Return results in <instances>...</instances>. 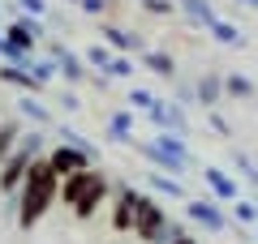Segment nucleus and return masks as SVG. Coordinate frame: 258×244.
<instances>
[{
    "label": "nucleus",
    "mask_w": 258,
    "mask_h": 244,
    "mask_svg": "<svg viewBox=\"0 0 258 244\" xmlns=\"http://www.w3.org/2000/svg\"><path fill=\"white\" fill-rule=\"evenodd\" d=\"M207 35L215 39L220 47H245V35H241V26H232L228 18H220V22H211V30Z\"/></svg>",
    "instance_id": "412c9836"
},
{
    "label": "nucleus",
    "mask_w": 258,
    "mask_h": 244,
    "mask_svg": "<svg viewBox=\"0 0 258 244\" xmlns=\"http://www.w3.org/2000/svg\"><path fill=\"white\" fill-rule=\"evenodd\" d=\"M194 94L203 103L207 111H215V103L224 99V73H203V77H194Z\"/></svg>",
    "instance_id": "dca6fc26"
},
{
    "label": "nucleus",
    "mask_w": 258,
    "mask_h": 244,
    "mask_svg": "<svg viewBox=\"0 0 258 244\" xmlns=\"http://www.w3.org/2000/svg\"><path fill=\"white\" fill-rule=\"evenodd\" d=\"M203 180H207V189H211V197L215 201H241V180L232 172H224V167H215V163H207L203 167Z\"/></svg>",
    "instance_id": "9d476101"
},
{
    "label": "nucleus",
    "mask_w": 258,
    "mask_h": 244,
    "mask_svg": "<svg viewBox=\"0 0 258 244\" xmlns=\"http://www.w3.org/2000/svg\"><path fill=\"white\" fill-rule=\"evenodd\" d=\"M147 184H151L155 193H164V197H172V201H189V193H185V184L176 180V176H168V172H155V167H151Z\"/></svg>",
    "instance_id": "a211bd4d"
},
{
    "label": "nucleus",
    "mask_w": 258,
    "mask_h": 244,
    "mask_svg": "<svg viewBox=\"0 0 258 244\" xmlns=\"http://www.w3.org/2000/svg\"><path fill=\"white\" fill-rule=\"evenodd\" d=\"M232 172H237V176H241V180H245V184H249V189H254V193H258V163H254V159H249V154H245V150H232Z\"/></svg>",
    "instance_id": "a878e982"
},
{
    "label": "nucleus",
    "mask_w": 258,
    "mask_h": 244,
    "mask_svg": "<svg viewBox=\"0 0 258 244\" xmlns=\"http://www.w3.org/2000/svg\"><path fill=\"white\" fill-rule=\"evenodd\" d=\"M64 5H74V9H78V5H82V0H64Z\"/></svg>",
    "instance_id": "ea45409f"
},
{
    "label": "nucleus",
    "mask_w": 258,
    "mask_h": 244,
    "mask_svg": "<svg viewBox=\"0 0 258 244\" xmlns=\"http://www.w3.org/2000/svg\"><path fill=\"white\" fill-rule=\"evenodd\" d=\"M185 218H194V223L207 227V231H228V227H232L228 210H224L215 197H189V201H185Z\"/></svg>",
    "instance_id": "39448f33"
},
{
    "label": "nucleus",
    "mask_w": 258,
    "mask_h": 244,
    "mask_svg": "<svg viewBox=\"0 0 258 244\" xmlns=\"http://www.w3.org/2000/svg\"><path fill=\"white\" fill-rule=\"evenodd\" d=\"M172 244H198V240H194V231H181V235H176Z\"/></svg>",
    "instance_id": "e433bc0d"
},
{
    "label": "nucleus",
    "mask_w": 258,
    "mask_h": 244,
    "mask_svg": "<svg viewBox=\"0 0 258 244\" xmlns=\"http://www.w3.org/2000/svg\"><path fill=\"white\" fill-rule=\"evenodd\" d=\"M138 111H129V107H116V111H108V129L103 133L112 137V142H120V146H134L138 142Z\"/></svg>",
    "instance_id": "ddd939ff"
},
{
    "label": "nucleus",
    "mask_w": 258,
    "mask_h": 244,
    "mask_svg": "<svg viewBox=\"0 0 258 244\" xmlns=\"http://www.w3.org/2000/svg\"><path fill=\"white\" fill-rule=\"evenodd\" d=\"M78 9H82L86 18H103V13L112 9V0H82V5H78Z\"/></svg>",
    "instance_id": "473e14b6"
},
{
    "label": "nucleus",
    "mask_w": 258,
    "mask_h": 244,
    "mask_svg": "<svg viewBox=\"0 0 258 244\" xmlns=\"http://www.w3.org/2000/svg\"><path fill=\"white\" fill-rule=\"evenodd\" d=\"M172 5H176V18L194 30H211V22H220L211 0H172Z\"/></svg>",
    "instance_id": "9b49d317"
},
{
    "label": "nucleus",
    "mask_w": 258,
    "mask_h": 244,
    "mask_svg": "<svg viewBox=\"0 0 258 244\" xmlns=\"http://www.w3.org/2000/svg\"><path fill=\"white\" fill-rule=\"evenodd\" d=\"M138 9L151 13V18H176V5H172V0H138Z\"/></svg>",
    "instance_id": "c756f323"
},
{
    "label": "nucleus",
    "mask_w": 258,
    "mask_h": 244,
    "mask_svg": "<svg viewBox=\"0 0 258 244\" xmlns=\"http://www.w3.org/2000/svg\"><path fill=\"white\" fill-rule=\"evenodd\" d=\"M254 201H258V197H254Z\"/></svg>",
    "instance_id": "c03bdc74"
},
{
    "label": "nucleus",
    "mask_w": 258,
    "mask_h": 244,
    "mask_svg": "<svg viewBox=\"0 0 258 244\" xmlns=\"http://www.w3.org/2000/svg\"><path fill=\"white\" fill-rule=\"evenodd\" d=\"M13 5H18V18H39V22H43L47 13H52V9H47V0H13Z\"/></svg>",
    "instance_id": "7c9ffc66"
},
{
    "label": "nucleus",
    "mask_w": 258,
    "mask_h": 244,
    "mask_svg": "<svg viewBox=\"0 0 258 244\" xmlns=\"http://www.w3.org/2000/svg\"><path fill=\"white\" fill-rule=\"evenodd\" d=\"M142 120H151L159 133H172V137H185V133H189V116H185V107H181V103H172V99H159Z\"/></svg>",
    "instance_id": "423d86ee"
},
{
    "label": "nucleus",
    "mask_w": 258,
    "mask_h": 244,
    "mask_svg": "<svg viewBox=\"0 0 258 244\" xmlns=\"http://www.w3.org/2000/svg\"><path fill=\"white\" fill-rule=\"evenodd\" d=\"M237 5H245V9H258V0H237Z\"/></svg>",
    "instance_id": "4c0bfd02"
},
{
    "label": "nucleus",
    "mask_w": 258,
    "mask_h": 244,
    "mask_svg": "<svg viewBox=\"0 0 258 244\" xmlns=\"http://www.w3.org/2000/svg\"><path fill=\"white\" fill-rule=\"evenodd\" d=\"M18 111H22L26 120H35V129L52 125V107H47V103H39L35 94H22V99H18Z\"/></svg>",
    "instance_id": "4be33fe9"
},
{
    "label": "nucleus",
    "mask_w": 258,
    "mask_h": 244,
    "mask_svg": "<svg viewBox=\"0 0 258 244\" xmlns=\"http://www.w3.org/2000/svg\"><path fill=\"white\" fill-rule=\"evenodd\" d=\"M0 13H5V5H0Z\"/></svg>",
    "instance_id": "37998d69"
},
{
    "label": "nucleus",
    "mask_w": 258,
    "mask_h": 244,
    "mask_svg": "<svg viewBox=\"0 0 258 244\" xmlns=\"http://www.w3.org/2000/svg\"><path fill=\"white\" fill-rule=\"evenodd\" d=\"M52 201H60V176L47 167V159H35L18 189V227L35 231V223L52 210Z\"/></svg>",
    "instance_id": "f257e3e1"
},
{
    "label": "nucleus",
    "mask_w": 258,
    "mask_h": 244,
    "mask_svg": "<svg viewBox=\"0 0 258 244\" xmlns=\"http://www.w3.org/2000/svg\"><path fill=\"white\" fill-rule=\"evenodd\" d=\"M103 77L108 81H129L134 77V60H129V56H112L108 69H103Z\"/></svg>",
    "instance_id": "c85d7f7f"
},
{
    "label": "nucleus",
    "mask_w": 258,
    "mask_h": 244,
    "mask_svg": "<svg viewBox=\"0 0 258 244\" xmlns=\"http://www.w3.org/2000/svg\"><path fill=\"white\" fill-rule=\"evenodd\" d=\"M207 125H211V133H220V137H232V125L220 116V111H207Z\"/></svg>",
    "instance_id": "72a5a7b5"
},
{
    "label": "nucleus",
    "mask_w": 258,
    "mask_h": 244,
    "mask_svg": "<svg viewBox=\"0 0 258 244\" xmlns=\"http://www.w3.org/2000/svg\"><path fill=\"white\" fill-rule=\"evenodd\" d=\"M142 64H147L155 77H164V81H176V60H172V52H164V47H142V56H138Z\"/></svg>",
    "instance_id": "f3484780"
},
{
    "label": "nucleus",
    "mask_w": 258,
    "mask_h": 244,
    "mask_svg": "<svg viewBox=\"0 0 258 244\" xmlns=\"http://www.w3.org/2000/svg\"><path fill=\"white\" fill-rule=\"evenodd\" d=\"M99 43L108 47L112 56H134V52L142 56V47H147L129 26H120V22H99Z\"/></svg>",
    "instance_id": "0eeeda50"
},
{
    "label": "nucleus",
    "mask_w": 258,
    "mask_h": 244,
    "mask_svg": "<svg viewBox=\"0 0 258 244\" xmlns=\"http://www.w3.org/2000/svg\"><path fill=\"white\" fill-rule=\"evenodd\" d=\"M129 206H134V235H138L142 244H172L176 235L185 231L181 218H172L151 193L134 189V184H129Z\"/></svg>",
    "instance_id": "f03ea898"
},
{
    "label": "nucleus",
    "mask_w": 258,
    "mask_h": 244,
    "mask_svg": "<svg viewBox=\"0 0 258 244\" xmlns=\"http://www.w3.org/2000/svg\"><path fill=\"white\" fill-rule=\"evenodd\" d=\"M0 5H9V0H0Z\"/></svg>",
    "instance_id": "79ce46f5"
},
{
    "label": "nucleus",
    "mask_w": 258,
    "mask_h": 244,
    "mask_svg": "<svg viewBox=\"0 0 258 244\" xmlns=\"http://www.w3.org/2000/svg\"><path fill=\"white\" fill-rule=\"evenodd\" d=\"M60 107H64V111H82V99H78L74 90H64V94H60Z\"/></svg>",
    "instance_id": "f704fd0d"
},
{
    "label": "nucleus",
    "mask_w": 258,
    "mask_h": 244,
    "mask_svg": "<svg viewBox=\"0 0 258 244\" xmlns=\"http://www.w3.org/2000/svg\"><path fill=\"white\" fill-rule=\"evenodd\" d=\"M22 69H26L30 77L39 81V86H47V81H52V77H60V73H56V60H47L43 52H39V56H30V60L22 64Z\"/></svg>",
    "instance_id": "393cba45"
},
{
    "label": "nucleus",
    "mask_w": 258,
    "mask_h": 244,
    "mask_svg": "<svg viewBox=\"0 0 258 244\" xmlns=\"http://www.w3.org/2000/svg\"><path fill=\"white\" fill-rule=\"evenodd\" d=\"M91 86H95V90H108L112 81H108V77H103V73H91Z\"/></svg>",
    "instance_id": "c9c22d12"
},
{
    "label": "nucleus",
    "mask_w": 258,
    "mask_h": 244,
    "mask_svg": "<svg viewBox=\"0 0 258 244\" xmlns=\"http://www.w3.org/2000/svg\"><path fill=\"white\" fill-rule=\"evenodd\" d=\"M0 52H5V26H0Z\"/></svg>",
    "instance_id": "58836bf2"
},
{
    "label": "nucleus",
    "mask_w": 258,
    "mask_h": 244,
    "mask_svg": "<svg viewBox=\"0 0 258 244\" xmlns=\"http://www.w3.org/2000/svg\"><path fill=\"white\" fill-rule=\"evenodd\" d=\"M112 231L129 235L134 231V206H129V180H116V201H112Z\"/></svg>",
    "instance_id": "2eb2a0df"
},
{
    "label": "nucleus",
    "mask_w": 258,
    "mask_h": 244,
    "mask_svg": "<svg viewBox=\"0 0 258 244\" xmlns=\"http://www.w3.org/2000/svg\"><path fill=\"white\" fill-rule=\"evenodd\" d=\"M82 60H86V69H91V73H103V69H108V60H112V52L103 43H91V47H82Z\"/></svg>",
    "instance_id": "cd10ccee"
},
{
    "label": "nucleus",
    "mask_w": 258,
    "mask_h": 244,
    "mask_svg": "<svg viewBox=\"0 0 258 244\" xmlns=\"http://www.w3.org/2000/svg\"><path fill=\"white\" fill-rule=\"evenodd\" d=\"M47 167H52L56 176H60V180H69V176H78V172H86V167H91V159H86V154H78V150H69V146H47Z\"/></svg>",
    "instance_id": "1a4fd4ad"
},
{
    "label": "nucleus",
    "mask_w": 258,
    "mask_h": 244,
    "mask_svg": "<svg viewBox=\"0 0 258 244\" xmlns=\"http://www.w3.org/2000/svg\"><path fill=\"white\" fill-rule=\"evenodd\" d=\"M134 150H138L155 172H168V176H176V180H185V172L194 167L189 142H185V137H172V133H155L151 142H134Z\"/></svg>",
    "instance_id": "7ed1b4c3"
},
{
    "label": "nucleus",
    "mask_w": 258,
    "mask_h": 244,
    "mask_svg": "<svg viewBox=\"0 0 258 244\" xmlns=\"http://www.w3.org/2000/svg\"><path fill=\"white\" fill-rule=\"evenodd\" d=\"M30 163H35V154H26V150H13L9 159L0 163V197H18L22 180H26V172H30Z\"/></svg>",
    "instance_id": "6e6552de"
},
{
    "label": "nucleus",
    "mask_w": 258,
    "mask_h": 244,
    "mask_svg": "<svg viewBox=\"0 0 258 244\" xmlns=\"http://www.w3.org/2000/svg\"><path fill=\"white\" fill-rule=\"evenodd\" d=\"M108 193H112V184H108V180L91 184V193H86V197L74 206V214H78V218H95V214H99V206L108 201Z\"/></svg>",
    "instance_id": "6ab92c4d"
},
{
    "label": "nucleus",
    "mask_w": 258,
    "mask_h": 244,
    "mask_svg": "<svg viewBox=\"0 0 258 244\" xmlns=\"http://www.w3.org/2000/svg\"><path fill=\"white\" fill-rule=\"evenodd\" d=\"M43 56H47V60H56V73H60L69 86H78V81H91V69H86L82 52H74L69 43H60V39H47V43H43Z\"/></svg>",
    "instance_id": "20e7f679"
},
{
    "label": "nucleus",
    "mask_w": 258,
    "mask_h": 244,
    "mask_svg": "<svg viewBox=\"0 0 258 244\" xmlns=\"http://www.w3.org/2000/svg\"><path fill=\"white\" fill-rule=\"evenodd\" d=\"M254 240H258V227H254Z\"/></svg>",
    "instance_id": "a19ab883"
},
{
    "label": "nucleus",
    "mask_w": 258,
    "mask_h": 244,
    "mask_svg": "<svg viewBox=\"0 0 258 244\" xmlns=\"http://www.w3.org/2000/svg\"><path fill=\"white\" fill-rule=\"evenodd\" d=\"M99 180H103V172H95V167H86V172H78V176H69V180H60V201L74 210L78 201L91 193V184H99Z\"/></svg>",
    "instance_id": "4468645a"
},
{
    "label": "nucleus",
    "mask_w": 258,
    "mask_h": 244,
    "mask_svg": "<svg viewBox=\"0 0 258 244\" xmlns=\"http://www.w3.org/2000/svg\"><path fill=\"white\" fill-rule=\"evenodd\" d=\"M155 103H159V94L147 90V86H129V90H125V107H129V111H138V116H147Z\"/></svg>",
    "instance_id": "b1692460"
},
{
    "label": "nucleus",
    "mask_w": 258,
    "mask_h": 244,
    "mask_svg": "<svg viewBox=\"0 0 258 244\" xmlns=\"http://www.w3.org/2000/svg\"><path fill=\"white\" fill-rule=\"evenodd\" d=\"M172 103H181V107L198 103V94H194V81H172Z\"/></svg>",
    "instance_id": "2f4dec72"
},
{
    "label": "nucleus",
    "mask_w": 258,
    "mask_h": 244,
    "mask_svg": "<svg viewBox=\"0 0 258 244\" xmlns=\"http://www.w3.org/2000/svg\"><path fill=\"white\" fill-rule=\"evenodd\" d=\"M56 137H60V146H69V150L86 154V159H95V154H99V150H95V142H91L86 133H78L74 125H60V129H56Z\"/></svg>",
    "instance_id": "aec40b11"
},
{
    "label": "nucleus",
    "mask_w": 258,
    "mask_h": 244,
    "mask_svg": "<svg viewBox=\"0 0 258 244\" xmlns=\"http://www.w3.org/2000/svg\"><path fill=\"white\" fill-rule=\"evenodd\" d=\"M228 218H237V227H258V201H254V197L232 201V214H228Z\"/></svg>",
    "instance_id": "bb28decb"
},
{
    "label": "nucleus",
    "mask_w": 258,
    "mask_h": 244,
    "mask_svg": "<svg viewBox=\"0 0 258 244\" xmlns=\"http://www.w3.org/2000/svg\"><path fill=\"white\" fill-rule=\"evenodd\" d=\"M224 94H228V99H254L258 86H254V77H245V73H224Z\"/></svg>",
    "instance_id": "5701e85b"
},
{
    "label": "nucleus",
    "mask_w": 258,
    "mask_h": 244,
    "mask_svg": "<svg viewBox=\"0 0 258 244\" xmlns=\"http://www.w3.org/2000/svg\"><path fill=\"white\" fill-rule=\"evenodd\" d=\"M5 43H9L13 52H22V56H39V52H43V43H39V35L30 30V22H26V18L5 22Z\"/></svg>",
    "instance_id": "f8f14e48"
}]
</instances>
